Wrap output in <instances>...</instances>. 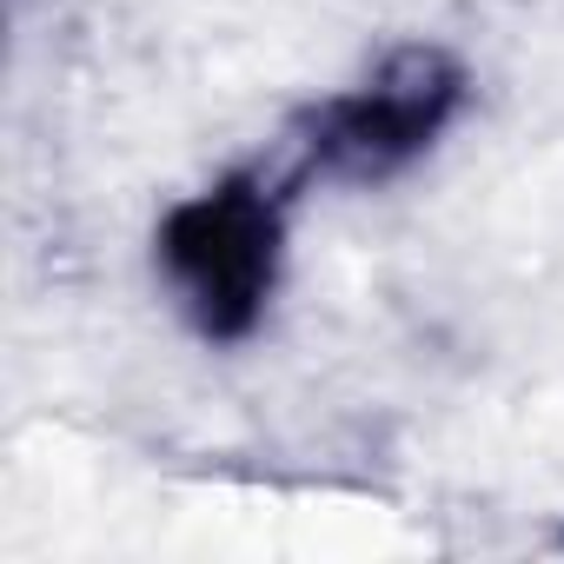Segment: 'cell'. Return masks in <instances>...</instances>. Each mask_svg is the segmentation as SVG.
Here are the masks:
<instances>
[{
    "mask_svg": "<svg viewBox=\"0 0 564 564\" xmlns=\"http://www.w3.org/2000/svg\"><path fill=\"white\" fill-rule=\"evenodd\" d=\"M279 252H286V193L272 173H226L206 193L180 199L153 232L166 286L213 346L259 333L279 286Z\"/></svg>",
    "mask_w": 564,
    "mask_h": 564,
    "instance_id": "1",
    "label": "cell"
},
{
    "mask_svg": "<svg viewBox=\"0 0 564 564\" xmlns=\"http://www.w3.org/2000/svg\"><path fill=\"white\" fill-rule=\"evenodd\" d=\"M465 94H471V80L445 47H432V41L399 47L359 87H346L293 120V133H286L293 173H319L339 186H379L438 147V133L458 120Z\"/></svg>",
    "mask_w": 564,
    "mask_h": 564,
    "instance_id": "2",
    "label": "cell"
}]
</instances>
